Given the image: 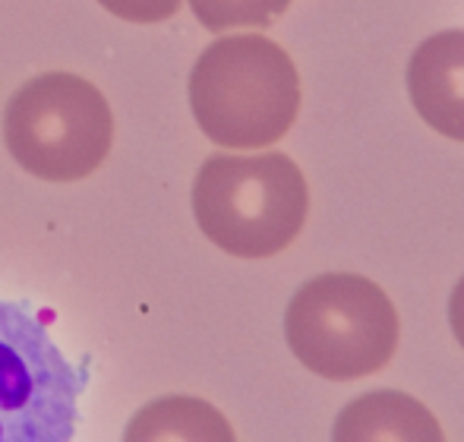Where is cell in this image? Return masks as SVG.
Segmentation results:
<instances>
[{"label":"cell","instance_id":"obj_3","mask_svg":"<svg viewBox=\"0 0 464 442\" xmlns=\"http://www.w3.org/2000/svg\"><path fill=\"white\" fill-rule=\"evenodd\" d=\"M285 338L310 373L348 382L389 367L401 326L395 303L376 282L354 272H325L291 297Z\"/></svg>","mask_w":464,"mask_h":442},{"label":"cell","instance_id":"obj_5","mask_svg":"<svg viewBox=\"0 0 464 442\" xmlns=\"http://www.w3.org/2000/svg\"><path fill=\"white\" fill-rule=\"evenodd\" d=\"M86 382L29 303L0 301V442H67Z\"/></svg>","mask_w":464,"mask_h":442},{"label":"cell","instance_id":"obj_9","mask_svg":"<svg viewBox=\"0 0 464 442\" xmlns=\"http://www.w3.org/2000/svg\"><path fill=\"white\" fill-rule=\"evenodd\" d=\"M111 16L127 23H165L178 16L180 0H98Z\"/></svg>","mask_w":464,"mask_h":442},{"label":"cell","instance_id":"obj_4","mask_svg":"<svg viewBox=\"0 0 464 442\" xmlns=\"http://www.w3.org/2000/svg\"><path fill=\"white\" fill-rule=\"evenodd\" d=\"M4 142L13 161L32 178L73 184L108 159L114 117L89 80L76 73H42L6 101Z\"/></svg>","mask_w":464,"mask_h":442},{"label":"cell","instance_id":"obj_6","mask_svg":"<svg viewBox=\"0 0 464 442\" xmlns=\"http://www.w3.org/2000/svg\"><path fill=\"white\" fill-rule=\"evenodd\" d=\"M411 105L427 127L464 142V29H446L417 44L408 63Z\"/></svg>","mask_w":464,"mask_h":442},{"label":"cell","instance_id":"obj_7","mask_svg":"<svg viewBox=\"0 0 464 442\" xmlns=\"http://www.w3.org/2000/svg\"><path fill=\"white\" fill-rule=\"evenodd\" d=\"M335 439H442V427L411 395L370 392L338 414Z\"/></svg>","mask_w":464,"mask_h":442},{"label":"cell","instance_id":"obj_10","mask_svg":"<svg viewBox=\"0 0 464 442\" xmlns=\"http://www.w3.org/2000/svg\"><path fill=\"white\" fill-rule=\"evenodd\" d=\"M449 322H452L455 341L464 348V275H461V282L455 284L452 297H449Z\"/></svg>","mask_w":464,"mask_h":442},{"label":"cell","instance_id":"obj_2","mask_svg":"<svg viewBox=\"0 0 464 442\" xmlns=\"http://www.w3.org/2000/svg\"><path fill=\"white\" fill-rule=\"evenodd\" d=\"M310 190L304 171L281 152L215 155L193 180V216L218 250L269 259L304 231Z\"/></svg>","mask_w":464,"mask_h":442},{"label":"cell","instance_id":"obj_1","mask_svg":"<svg viewBox=\"0 0 464 442\" xmlns=\"http://www.w3.org/2000/svg\"><path fill=\"white\" fill-rule=\"evenodd\" d=\"M189 108L218 146H272L300 114V73L291 54L269 38H218L193 63Z\"/></svg>","mask_w":464,"mask_h":442},{"label":"cell","instance_id":"obj_8","mask_svg":"<svg viewBox=\"0 0 464 442\" xmlns=\"http://www.w3.org/2000/svg\"><path fill=\"white\" fill-rule=\"evenodd\" d=\"M291 0H189L193 16L208 32L231 29H269Z\"/></svg>","mask_w":464,"mask_h":442}]
</instances>
